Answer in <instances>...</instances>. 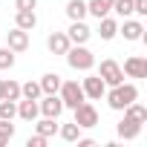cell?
<instances>
[{
  "mask_svg": "<svg viewBox=\"0 0 147 147\" xmlns=\"http://www.w3.org/2000/svg\"><path fill=\"white\" fill-rule=\"evenodd\" d=\"M121 72H124L127 78H147V58H141V55L127 58L124 66H121Z\"/></svg>",
  "mask_w": 147,
  "mask_h": 147,
  "instance_id": "52a82bcc",
  "label": "cell"
},
{
  "mask_svg": "<svg viewBox=\"0 0 147 147\" xmlns=\"http://www.w3.org/2000/svg\"><path fill=\"white\" fill-rule=\"evenodd\" d=\"M18 9H38V0H15Z\"/></svg>",
  "mask_w": 147,
  "mask_h": 147,
  "instance_id": "4dcf8cb0",
  "label": "cell"
},
{
  "mask_svg": "<svg viewBox=\"0 0 147 147\" xmlns=\"http://www.w3.org/2000/svg\"><path fill=\"white\" fill-rule=\"evenodd\" d=\"M113 12L118 18H130L133 15V0H113Z\"/></svg>",
  "mask_w": 147,
  "mask_h": 147,
  "instance_id": "484cf974",
  "label": "cell"
},
{
  "mask_svg": "<svg viewBox=\"0 0 147 147\" xmlns=\"http://www.w3.org/2000/svg\"><path fill=\"white\" fill-rule=\"evenodd\" d=\"M0 101H3V81H0Z\"/></svg>",
  "mask_w": 147,
  "mask_h": 147,
  "instance_id": "d6a6232c",
  "label": "cell"
},
{
  "mask_svg": "<svg viewBox=\"0 0 147 147\" xmlns=\"http://www.w3.org/2000/svg\"><path fill=\"white\" fill-rule=\"evenodd\" d=\"M12 66H15V52L9 46H3L0 49V69H12Z\"/></svg>",
  "mask_w": 147,
  "mask_h": 147,
  "instance_id": "83f0119b",
  "label": "cell"
},
{
  "mask_svg": "<svg viewBox=\"0 0 147 147\" xmlns=\"http://www.w3.org/2000/svg\"><path fill=\"white\" fill-rule=\"evenodd\" d=\"M12 136H15V124H12V121H6V118H0V147L9 144V141H12Z\"/></svg>",
  "mask_w": 147,
  "mask_h": 147,
  "instance_id": "d4e9b609",
  "label": "cell"
},
{
  "mask_svg": "<svg viewBox=\"0 0 147 147\" xmlns=\"http://www.w3.org/2000/svg\"><path fill=\"white\" fill-rule=\"evenodd\" d=\"M15 115H18V104H15V101H6V98H3V101H0V118L12 121Z\"/></svg>",
  "mask_w": 147,
  "mask_h": 147,
  "instance_id": "4316f807",
  "label": "cell"
},
{
  "mask_svg": "<svg viewBox=\"0 0 147 147\" xmlns=\"http://www.w3.org/2000/svg\"><path fill=\"white\" fill-rule=\"evenodd\" d=\"M15 26L32 32V29L38 26V15H35V9H18V15H15Z\"/></svg>",
  "mask_w": 147,
  "mask_h": 147,
  "instance_id": "4fadbf2b",
  "label": "cell"
},
{
  "mask_svg": "<svg viewBox=\"0 0 147 147\" xmlns=\"http://www.w3.org/2000/svg\"><path fill=\"white\" fill-rule=\"evenodd\" d=\"M98 23H101V26H98V38H101V40H113V38L118 35V23H115L113 18H101Z\"/></svg>",
  "mask_w": 147,
  "mask_h": 147,
  "instance_id": "ac0fdd59",
  "label": "cell"
},
{
  "mask_svg": "<svg viewBox=\"0 0 147 147\" xmlns=\"http://www.w3.org/2000/svg\"><path fill=\"white\" fill-rule=\"evenodd\" d=\"M43 92H40V84L38 81H26V84H20V98H32V101H38Z\"/></svg>",
  "mask_w": 147,
  "mask_h": 147,
  "instance_id": "7402d4cb",
  "label": "cell"
},
{
  "mask_svg": "<svg viewBox=\"0 0 147 147\" xmlns=\"http://www.w3.org/2000/svg\"><path fill=\"white\" fill-rule=\"evenodd\" d=\"M18 115H20L23 121H35V118L40 115V110H38V101H32V98H23V101L18 104Z\"/></svg>",
  "mask_w": 147,
  "mask_h": 147,
  "instance_id": "2e32d148",
  "label": "cell"
},
{
  "mask_svg": "<svg viewBox=\"0 0 147 147\" xmlns=\"http://www.w3.org/2000/svg\"><path fill=\"white\" fill-rule=\"evenodd\" d=\"M118 32L124 35V40H144V26H141V20H127V18H124V26H118Z\"/></svg>",
  "mask_w": 147,
  "mask_h": 147,
  "instance_id": "7c38bea8",
  "label": "cell"
},
{
  "mask_svg": "<svg viewBox=\"0 0 147 147\" xmlns=\"http://www.w3.org/2000/svg\"><path fill=\"white\" fill-rule=\"evenodd\" d=\"M46 46H49V52H52V55H66V49H69L72 43H69L66 32H52V35L46 38Z\"/></svg>",
  "mask_w": 147,
  "mask_h": 147,
  "instance_id": "8fae6325",
  "label": "cell"
},
{
  "mask_svg": "<svg viewBox=\"0 0 147 147\" xmlns=\"http://www.w3.org/2000/svg\"><path fill=\"white\" fill-rule=\"evenodd\" d=\"M72 113H75V124H78L81 130H92V127L98 124V110H95L90 101H81Z\"/></svg>",
  "mask_w": 147,
  "mask_h": 147,
  "instance_id": "5b68a950",
  "label": "cell"
},
{
  "mask_svg": "<svg viewBox=\"0 0 147 147\" xmlns=\"http://www.w3.org/2000/svg\"><path fill=\"white\" fill-rule=\"evenodd\" d=\"M38 84H40V92H43V95H52V92L61 90V75H58V72H46Z\"/></svg>",
  "mask_w": 147,
  "mask_h": 147,
  "instance_id": "e0dca14e",
  "label": "cell"
},
{
  "mask_svg": "<svg viewBox=\"0 0 147 147\" xmlns=\"http://www.w3.org/2000/svg\"><path fill=\"white\" fill-rule=\"evenodd\" d=\"M98 78H101L107 87H118V84H124V72H121V66H118L113 58H107V61H101V66H98Z\"/></svg>",
  "mask_w": 147,
  "mask_h": 147,
  "instance_id": "277c9868",
  "label": "cell"
},
{
  "mask_svg": "<svg viewBox=\"0 0 147 147\" xmlns=\"http://www.w3.org/2000/svg\"><path fill=\"white\" fill-rule=\"evenodd\" d=\"M55 121H58V118H46V115H43V118H40L38 124H35V130H38L40 136H46V138H52V136L58 133V124H55Z\"/></svg>",
  "mask_w": 147,
  "mask_h": 147,
  "instance_id": "44dd1931",
  "label": "cell"
},
{
  "mask_svg": "<svg viewBox=\"0 0 147 147\" xmlns=\"http://www.w3.org/2000/svg\"><path fill=\"white\" fill-rule=\"evenodd\" d=\"M58 95H61L63 107H69V110H75L81 101H87V95H84V90H81V84H78V81H61Z\"/></svg>",
  "mask_w": 147,
  "mask_h": 147,
  "instance_id": "3957f363",
  "label": "cell"
},
{
  "mask_svg": "<svg viewBox=\"0 0 147 147\" xmlns=\"http://www.w3.org/2000/svg\"><path fill=\"white\" fill-rule=\"evenodd\" d=\"M58 136L63 138V141H78V136H81V127L72 121V124H63V127H58Z\"/></svg>",
  "mask_w": 147,
  "mask_h": 147,
  "instance_id": "603a6c76",
  "label": "cell"
},
{
  "mask_svg": "<svg viewBox=\"0 0 147 147\" xmlns=\"http://www.w3.org/2000/svg\"><path fill=\"white\" fill-rule=\"evenodd\" d=\"M66 18L69 20H84L87 18V3L84 0H69L66 3Z\"/></svg>",
  "mask_w": 147,
  "mask_h": 147,
  "instance_id": "d6986e66",
  "label": "cell"
},
{
  "mask_svg": "<svg viewBox=\"0 0 147 147\" xmlns=\"http://www.w3.org/2000/svg\"><path fill=\"white\" fill-rule=\"evenodd\" d=\"M78 147H95V138H81L78 136Z\"/></svg>",
  "mask_w": 147,
  "mask_h": 147,
  "instance_id": "1f68e13d",
  "label": "cell"
},
{
  "mask_svg": "<svg viewBox=\"0 0 147 147\" xmlns=\"http://www.w3.org/2000/svg\"><path fill=\"white\" fill-rule=\"evenodd\" d=\"M113 12V0H90L87 3V15H92V18H107Z\"/></svg>",
  "mask_w": 147,
  "mask_h": 147,
  "instance_id": "9a60e30c",
  "label": "cell"
},
{
  "mask_svg": "<svg viewBox=\"0 0 147 147\" xmlns=\"http://www.w3.org/2000/svg\"><path fill=\"white\" fill-rule=\"evenodd\" d=\"M66 63L72 69H78V72H90L95 66V55L84 46V43H75V46H69L66 49Z\"/></svg>",
  "mask_w": 147,
  "mask_h": 147,
  "instance_id": "7a4b0ae2",
  "label": "cell"
},
{
  "mask_svg": "<svg viewBox=\"0 0 147 147\" xmlns=\"http://www.w3.org/2000/svg\"><path fill=\"white\" fill-rule=\"evenodd\" d=\"M81 90H84V95H87L90 101H101V95L107 92V84H104L98 75H87V78L81 81Z\"/></svg>",
  "mask_w": 147,
  "mask_h": 147,
  "instance_id": "8992f818",
  "label": "cell"
},
{
  "mask_svg": "<svg viewBox=\"0 0 147 147\" xmlns=\"http://www.w3.org/2000/svg\"><path fill=\"white\" fill-rule=\"evenodd\" d=\"M133 12L144 18V15H147V0H133Z\"/></svg>",
  "mask_w": 147,
  "mask_h": 147,
  "instance_id": "f546056e",
  "label": "cell"
},
{
  "mask_svg": "<svg viewBox=\"0 0 147 147\" xmlns=\"http://www.w3.org/2000/svg\"><path fill=\"white\" fill-rule=\"evenodd\" d=\"M3 98L6 101H20V84L18 81H3Z\"/></svg>",
  "mask_w": 147,
  "mask_h": 147,
  "instance_id": "cb8c5ba5",
  "label": "cell"
},
{
  "mask_svg": "<svg viewBox=\"0 0 147 147\" xmlns=\"http://www.w3.org/2000/svg\"><path fill=\"white\" fill-rule=\"evenodd\" d=\"M138 98V90H136V84H118V87H113L110 92H107V104H110V110H124L127 104H133Z\"/></svg>",
  "mask_w": 147,
  "mask_h": 147,
  "instance_id": "6da1fadb",
  "label": "cell"
},
{
  "mask_svg": "<svg viewBox=\"0 0 147 147\" xmlns=\"http://www.w3.org/2000/svg\"><path fill=\"white\" fill-rule=\"evenodd\" d=\"M115 130H118V136H121V138H127V141H130V138H138V133H141V124L124 115V118L118 121V127H115Z\"/></svg>",
  "mask_w": 147,
  "mask_h": 147,
  "instance_id": "5bb4252c",
  "label": "cell"
},
{
  "mask_svg": "<svg viewBox=\"0 0 147 147\" xmlns=\"http://www.w3.org/2000/svg\"><path fill=\"white\" fill-rule=\"evenodd\" d=\"M6 46H9L15 55H18V52H26V49H29V32L15 26L12 32H6Z\"/></svg>",
  "mask_w": 147,
  "mask_h": 147,
  "instance_id": "ba28073f",
  "label": "cell"
},
{
  "mask_svg": "<svg viewBox=\"0 0 147 147\" xmlns=\"http://www.w3.org/2000/svg\"><path fill=\"white\" fill-rule=\"evenodd\" d=\"M124 115H127V118H133V121H138V124H144V121H147V107H141V104H136V101H133V104H127V107H124Z\"/></svg>",
  "mask_w": 147,
  "mask_h": 147,
  "instance_id": "ffe728a7",
  "label": "cell"
},
{
  "mask_svg": "<svg viewBox=\"0 0 147 147\" xmlns=\"http://www.w3.org/2000/svg\"><path fill=\"white\" fill-rule=\"evenodd\" d=\"M38 110H40V115H46V118H58V115L63 113V101H61L58 92H52V95H46V98L38 104Z\"/></svg>",
  "mask_w": 147,
  "mask_h": 147,
  "instance_id": "9c48e42d",
  "label": "cell"
},
{
  "mask_svg": "<svg viewBox=\"0 0 147 147\" xmlns=\"http://www.w3.org/2000/svg\"><path fill=\"white\" fill-rule=\"evenodd\" d=\"M66 38H69V43H87V40L92 38V29H90L84 20H72V26H69Z\"/></svg>",
  "mask_w": 147,
  "mask_h": 147,
  "instance_id": "30bf717a",
  "label": "cell"
},
{
  "mask_svg": "<svg viewBox=\"0 0 147 147\" xmlns=\"http://www.w3.org/2000/svg\"><path fill=\"white\" fill-rule=\"evenodd\" d=\"M26 147H46V136H40V133L38 136H29L26 138Z\"/></svg>",
  "mask_w": 147,
  "mask_h": 147,
  "instance_id": "f1b7e54d",
  "label": "cell"
}]
</instances>
